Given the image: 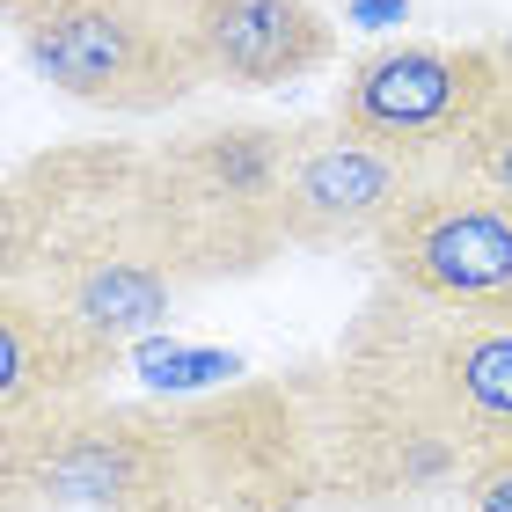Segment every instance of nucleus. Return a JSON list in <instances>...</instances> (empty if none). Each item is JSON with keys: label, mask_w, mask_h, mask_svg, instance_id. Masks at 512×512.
I'll return each mask as SVG.
<instances>
[{"label": "nucleus", "mask_w": 512, "mask_h": 512, "mask_svg": "<svg viewBox=\"0 0 512 512\" xmlns=\"http://www.w3.org/2000/svg\"><path fill=\"white\" fill-rule=\"evenodd\" d=\"M8 512H308L315 447L293 381L220 403H66L0 425Z\"/></svg>", "instance_id": "nucleus-1"}, {"label": "nucleus", "mask_w": 512, "mask_h": 512, "mask_svg": "<svg viewBox=\"0 0 512 512\" xmlns=\"http://www.w3.org/2000/svg\"><path fill=\"white\" fill-rule=\"evenodd\" d=\"M0 286L44 293L132 352L191 293V271L161 227L154 147L81 139L8 169L0 191Z\"/></svg>", "instance_id": "nucleus-2"}, {"label": "nucleus", "mask_w": 512, "mask_h": 512, "mask_svg": "<svg viewBox=\"0 0 512 512\" xmlns=\"http://www.w3.org/2000/svg\"><path fill=\"white\" fill-rule=\"evenodd\" d=\"M337 344L359 352L366 366H381L476 461L491 447H512V293L417 300L381 278Z\"/></svg>", "instance_id": "nucleus-3"}, {"label": "nucleus", "mask_w": 512, "mask_h": 512, "mask_svg": "<svg viewBox=\"0 0 512 512\" xmlns=\"http://www.w3.org/2000/svg\"><path fill=\"white\" fill-rule=\"evenodd\" d=\"M286 154L293 125L264 118L191 125L154 147L161 227H169L191 286L256 278L286 256Z\"/></svg>", "instance_id": "nucleus-4"}, {"label": "nucleus", "mask_w": 512, "mask_h": 512, "mask_svg": "<svg viewBox=\"0 0 512 512\" xmlns=\"http://www.w3.org/2000/svg\"><path fill=\"white\" fill-rule=\"evenodd\" d=\"M15 52L52 96L103 118H161L205 88L183 0H37L15 15Z\"/></svg>", "instance_id": "nucleus-5"}, {"label": "nucleus", "mask_w": 512, "mask_h": 512, "mask_svg": "<svg viewBox=\"0 0 512 512\" xmlns=\"http://www.w3.org/2000/svg\"><path fill=\"white\" fill-rule=\"evenodd\" d=\"M498 96H505V66L491 44L403 37V44H374V52H359L344 66L330 118L352 125L359 139H374V147H388L395 161H410L417 176H432L491 118Z\"/></svg>", "instance_id": "nucleus-6"}, {"label": "nucleus", "mask_w": 512, "mask_h": 512, "mask_svg": "<svg viewBox=\"0 0 512 512\" xmlns=\"http://www.w3.org/2000/svg\"><path fill=\"white\" fill-rule=\"evenodd\" d=\"M374 271L417 300H498L512 293V198L491 183L432 169L374 235Z\"/></svg>", "instance_id": "nucleus-7"}, {"label": "nucleus", "mask_w": 512, "mask_h": 512, "mask_svg": "<svg viewBox=\"0 0 512 512\" xmlns=\"http://www.w3.org/2000/svg\"><path fill=\"white\" fill-rule=\"evenodd\" d=\"M417 191V169L388 147L359 139L337 118L293 125L286 154V249L330 256V249H374V235L395 220V205Z\"/></svg>", "instance_id": "nucleus-8"}, {"label": "nucleus", "mask_w": 512, "mask_h": 512, "mask_svg": "<svg viewBox=\"0 0 512 512\" xmlns=\"http://www.w3.org/2000/svg\"><path fill=\"white\" fill-rule=\"evenodd\" d=\"M205 88L271 96V88L315 81L337 59V22L315 0H183Z\"/></svg>", "instance_id": "nucleus-9"}, {"label": "nucleus", "mask_w": 512, "mask_h": 512, "mask_svg": "<svg viewBox=\"0 0 512 512\" xmlns=\"http://www.w3.org/2000/svg\"><path fill=\"white\" fill-rule=\"evenodd\" d=\"M118 359H125L118 344H103L88 322L52 308L44 293L0 286V425L88 403Z\"/></svg>", "instance_id": "nucleus-10"}, {"label": "nucleus", "mask_w": 512, "mask_h": 512, "mask_svg": "<svg viewBox=\"0 0 512 512\" xmlns=\"http://www.w3.org/2000/svg\"><path fill=\"white\" fill-rule=\"evenodd\" d=\"M447 169H461V176L491 183L498 198H512V88L491 103V118H483L469 139H461V154L447 161Z\"/></svg>", "instance_id": "nucleus-11"}, {"label": "nucleus", "mask_w": 512, "mask_h": 512, "mask_svg": "<svg viewBox=\"0 0 512 512\" xmlns=\"http://www.w3.org/2000/svg\"><path fill=\"white\" fill-rule=\"evenodd\" d=\"M461 512H512V447H491L461 483Z\"/></svg>", "instance_id": "nucleus-12"}, {"label": "nucleus", "mask_w": 512, "mask_h": 512, "mask_svg": "<svg viewBox=\"0 0 512 512\" xmlns=\"http://www.w3.org/2000/svg\"><path fill=\"white\" fill-rule=\"evenodd\" d=\"M491 52H498V66H505V88H512V30H505V37H491Z\"/></svg>", "instance_id": "nucleus-13"}, {"label": "nucleus", "mask_w": 512, "mask_h": 512, "mask_svg": "<svg viewBox=\"0 0 512 512\" xmlns=\"http://www.w3.org/2000/svg\"><path fill=\"white\" fill-rule=\"evenodd\" d=\"M0 8H8V22H15V15H22V8H37V0H0Z\"/></svg>", "instance_id": "nucleus-14"}]
</instances>
